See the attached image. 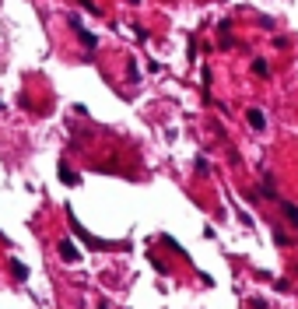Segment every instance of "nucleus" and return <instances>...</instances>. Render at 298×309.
I'll return each instance as SVG.
<instances>
[{
    "label": "nucleus",
    "instance_id": "f257e3e1",
    "mask_svg": "<svg viewBox=\"0 0 298 309\" xmlns=\"http://www.w3.org/2000/svg\"><path fill=\"white\" fill-rule=\"evenodd\" d=\"M70 28H74V32H78V35H81V43H85L88 50H95V46H98V39H95V35H91V32L85 28V21H81L78 14H74V18H70Z\"/></svg>",
    "mask_w": 298,
    "mask_h": 309
},
{
    "label": "nucleus",
    "instance_id": "f03ea898",
    "mask_svg": "<svg viewBox=\"0 0 298 309\" xmlns=\"http://www.w3.org/2000/svg\"><path fill=\"white\" fill-rule=\"evenodd\" d=\"M60 257H63L67 263H78V260H81V253H78V246H74V243H67V239L60 243Z\"/></svg>",
    "mask_w": 298,
    "mask_h": 309
},
{
    "label": "nucleus",
    "instance_id": "7ed1b4c3",
    "mask_svg": "<svg viewBox=\"0 0 298 309\" xmlns=\"http://www.w3.org/2000/svg\"><path fill=\"white\" fill-rule=\"evenodd\" d=\"M246 116H249V127H253V130H267V116L259 112V109H249Z\"/></svg>",
    "mask_w": 298,
    "mask_h": 309
},
{
    "label": "nucleus",
    "instance_id": "20e7f679",
    "mask_svg": "<svg viewBox=\"0 0 298 309\" xmlns=\"http://www.w3.org/2000/svg\"><path fill=\"white\" fill-rule=\"evenodd\" d=\"M60 179H63V183H70V186H78V183H81V176L74 172L67 162H60Z\"/></svg>",
    "mask_w": 298,
    "mask_h": 309
},
{
    "label": "nucleus",
    "instance_id": "39448f33",
    "mask_svg": "<svg viewBox=\"0 0 298 309\" xmlns=\"http://www.w3.org/2000/svg\"><path fill=\"white\" fill-rule=\"evenodd\" d=\"M11 274H14V281H28V267L21 260H11Z\"/></svg>",
    "mask_w": 298,
    "mask_h": 309
},
{
    "label": "nucleus",
    "instance_id": "423d86ee",
    "mask_svg": "<svg viewBox=\"0 0 298 309\" xmlns=\"http://www.w3.org/2000/svg\"><path fill=\"white\" fill-rule=\"evenodd\" d=\"M281 211H284V218H288L291 225H298V207H295V204H288V201H281Z\"/></svg>",
    "mask_w": 298,
    "mask_h": 309
},
{
    "label": "nucleus",
    "instance_id": "0eeeda50",
    "mask_svg": "<svg viewBox=\"0 0 298 309\" xmlns=\"http://www.w3.org/2000/svg\"><path fill=\"white\" fill-rule=\"evenodd\" d=\"M267 70H270L267 60H253V74H256V77H267Z\"/></svg>",
    "mask_w": 298,
    "mask_h": 309
},
{
    "label": "nucleus",
    "instance_id": "6e6552de",
    "mask_svg": "<svg viewBox=\"0 0 298 309\" xmlns=\"http://www.w3.org/2000/svg\"><path fill=\"white\" fill-rule=\"evenodd\" d=\"M127 74H130V81H140V67H137V63H133V60H130V63H127Z\"/></svg>",
    "mask_w": 298,
    "mask_h": 309
},
{
    "label": "nucleus",
    "instance_id": "1a4fd4ad",
    "mask_svg": "<svg viewBox=\"0 0 298 309\" xmlns=\"http://www.w3.org/2000/svg\"><path fill=\"white\" fill-rule=\"evenodd\" d=\"M162 243H165V246H169V250H175V253H182V246H179V243H175V239H172V236H162Z\"/></svg>",
    "mask_w": 298,
    "mask_h": 309
},
{
    "label": "nucleus",
    "instance_id": "9d476101",
    "mask_svg": "<svg viewBox=\"0 0 298 309\" xmlns=\"http://www.w3.org/2000/svg\"><path fill=\"white\" fill-rule=\"evenodd\" d=\"M81 7H85V11H91V14H98V11H102V7L95 4V0H81Z\"/></svg>",
    "mask_w": 298,
    "mask_h": 309
},
{
    "label": "nucleus",
    "instance_id": "9b49d317",
    "mask_svg": "<svg viewBox=\"0 0 298 309\" xmlns=\"http://www.w3.org/2000/svg\"><path fill=\"white\" fill-rule=\"evenodd\" d=\"M197 172H200V176H207V172H211V165H207V158H197Z\"/></svg>",
    "mask_w": 298,
    "mask_h": 309
},
{
    "label": "nucleus",
    "instance_id": "f8f14e48",
    "mask_svg": "<svg viewBox=\"0 0 298 309\" xmlns=\"http://www.w3.org/2000/svg\"><path fill=\"white\" fill-rule=\"evenodd\" d=\"M274 239H277V243H281V246H291V239H288V236H284V232H281V228H277V232H274Z\"/></svg>",
    "mask_w": 298,
    "mask_h": 309
},
{
    "label": "nucleus",
    "instance_id": "ddd939ff",
    "mask_svg": "<svg viewBox=\"0 0 298 309\" xmlns=\"http://www.w3.org/2000/svg\"><path fill=\"white\" fill-rule=\"evenodd\" d=\"M249 306H253V309H267V302H263V299H253Z\"/></svg>",
    "mask_w": 298,
    "mask_h": 309
},
{
    "label": "nucleus",
    "instance_id": "4468645a",
    "mask_svg": "<svg viewBox=\"0 0 298 309\" xmlns=\"http://www.w3.org/2000/svg\"><path fill=\"white\" fill-rule=\"evenodd\" d=\"M0 109H4V102H0Z\"/></svg>",
    "mask_w": 298,
    "mask_h": 309
}]
</instances>
